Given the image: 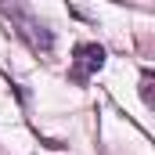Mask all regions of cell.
I'll return each instance as SVG.
<instances>
[{"label": "cell", "mask_w": 155, "mask_h": 155, "mask_svg": "<svg viewBox=\"0 0 155 155\" xmlns=\"http://www.w3.org/2000/svg\"><path fill=\"white\" fill-rule=\"evenodd\" d=\"M0 15H7V22H11V29L18 33V40L40 54V58H47L51 51H54V33L40 22L33 11H25V7H18V4H0Z\"/></svg>", "instance_id": "6da1fadb"}, {"label": "cell", "mask_w": 155, "mask_h": 155, "mask_svg": "<svg viewBox=\"0 0 155 155\" xmlns=\"http://www.w3.org/2000/svg\"><path fill=\"white\" fill-rule=\"evenodd\" d=\"M105 65V47L101 43H76L72 47V61H69V79L83 87L90 83V76H97Z\"/></svg>", "instance_id": "7a4b0ae2"}, {"label": "cell", "mask_w": 155, "mask_h": 155, "mask_svg": "<svg viewBox=\"0 0 155 155\" xmlns=\"http://www.w3.org/2000/svg\"><path fill=\"white\" fill-rule=\"evenodd\" d=\"M141 97H144V105H148V108L155 105V97H152V72H144V76H141Z\"/></svg>", "instance_id": "3957f363"}]
</instances>
